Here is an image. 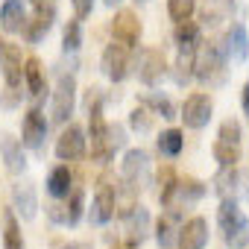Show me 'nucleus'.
<instances>
[{"instance_id": "nucleus-1", "label": "nucleus", "mask_w": 249, "mask_h": 249, "mask_svg": "<svg viewBox=\"0 0 249 249\" xmlns=\"http://www.w3.org/2000/svg\"><path fill=\"white\" fill-rule=\"evenodd\" d=\"M88 132H91V159L103 164L111 161L117 150L108 144V123L103 117V97L97 91L88 94Z\"/></svg>"}, {"instance_id": "nucleus-2", "label": "nucleus", "mask_w": 249, "mask_h": 249, "mask_svg": "<svg viewBox=\"0 0 249 249\" xmlns=\"http://www.w3.org/2000/svg\"><path fill=\"white\" fill-rule=\"evenodd\" d=\"M217 223H220V231H223L226 246H231V249H243V246L249 243V220H246L243 211L237 208L234 196H223V199H220Z\"/></svg>"}, {"instance_id": "nucleus-3", "label": "nucleus", "mask_w": 249, "mask_h": 249, "mask_svg": "<svg viewBox=\"0 0 249 249\" xmlns=\"http://www.w3.org/2000/svg\"><path fill=\"white\" fill-rule=\"evenodd\" d=\"M226 65H229V59L223 56V50L217 47V44H202L199 41V47H196V56H194V76L199 79V82H205V85H217V82H223V76H226Z\"/></svg>"}, {"instance_id": "nucleus-4", "label": "nucleus", "mask_w": 249, "mask_h": 249, "mask_svg": "<svg viewBox=\"0 0 249 249\" xmlns=\"http://www.w3.org/2000/svg\"><path fill=\"white\" fill-rule=\"evenodd\" d=\"M73 106H76V79L71 73H59L56 88H53V106H50L53 123L65 126L71 120V114H73Z\"/></svg>"}, {"instance_id": "nucleus-5", "label": "nucleus", "mask_w": 249, "mask_h": 249, "mask_svg": "<svg viewBox=\"0 0 249 249\" xmlns=\"http://www.w3.org/2000/svg\"><path fill=\"white\" fill-rule=\"evenodd\" d=\"M114 194H117V182L103 173L97 179V194H94V202H91V223L103 226L114 217Z\"/></svg>"}, {"instance_id": "nucleus-6", "label": "nucleus", "mask_w": 249, "mask_h": 249, "mask_svg": "<svg viewBox=\"0 0 249 249\" xmlns=\"http://www.w3.org/2000/svg\"><path fill=\"white\" fill-rule=\"evenodd\" d=\"M211 97L208 94H202V91H194V94H188L185 97V103H182V123L188 129H202L205 123L211 120Z\"/></svg>"}, {"instance_id": "nucleus-7", "label": "nucleus", "mask_w": 249, "mask_h": 249, "mask_svg": "<svg viewBox=\"0 0 249 249\" xmlns=\"http://www.w3.org/2000/svg\"><path fill=\"white\" fill-rule=\"evenodd\" d=\"M141 33H144V27H141L138 15L129 12V9H120V12L111 18V36H114V41L123 44V47H138Z\"/></svg>"}, {"instance_id": "nucleus-8", "label": "nucleus", "mask_w": 249, "mask_h": 249, "mask_svg": "<svg viewBox=\"0 0 249 249\" xmlns=\"http://www.w3.org/2000/svg\"><path fill=\"white\" fill-rule=\"evenodd\" d=\"M135 71H138V79L144 85H159L164 79V73H167V59H164V53L159 47H144L141 56H138Z\"/></svg>"}, {"instance_id": "nucleus-9", "label": "nucleus", "mask_w": 249, "mask_h": 249, "mask_svg": "<svg viewBox=\"0 0 249 249\" xmlns=\"http://www.w3.org/2000/svg\"><path fill=\"white\" fill-rule=\"evenodd\" d=\"M100 68H103V73H106L111 82H123V79H126V73H129V47L111 41V44L103 50Z\"/></svg>"}, {"instance_id": "nucleus-10", "label": "nucleus", "mask_w": 249, "mask_h": 249, "mask_svg": "<svg viewBox=\"0 0 249 249\" xmlns=\"http://www.w3.org/2000/svg\"><path fill=\"white\" fill-rule=\"evenodd\" d=\"M56 156L62 161H76L85 156V132L79 123H68L62 129V135L56 138Z\"/></svg>"}, {"instance_id": "nucleus-11", "label": "nucleus", "mask_w": 249, "mask_h": 249, "mask_svg": "<svg viewBox=\"0 0 249 249\" xmlns=\"http://www.w3.org/2000/svg\"><path fill=\"white\" fill-rule=\"evenodd\" d=\"M179 229H182V208L167 205V211L156 223V240H159V246L161 249H173L176 240H179Z\"/></svg>"}, {"instance_id": "nucleus-12", "label": "nucleus", "mask_w": 249, "mask_h": 249, "mask_svg": "<svg viewBox=\"0 0 249 249\" xmlns=\"http://www.w3.org/2000/svg\"><path fill=\"white\" fill-rule=\"evenodd\" d=\"M0 71H3L6 85H21V76H24L21 47L12 41H3V38H0Z\"/></svg>"}, {"instance_id": "nucleus-13", "label": "nucleus", "mask_w": 249, "mask_h": 249, "mask_svg": "<svg viewBox=\"0 0 249 249\" xmlns=\"http://www.w3.org/2000/svg\"><path fill=\"white\" fill-rule=\"evenodd\" d=\"M21 144L24 147H30V150H41V144H44V135H47V120H44V114H41V108L38 106H33L27 114H24V126H21Z\"/></svg>"}, {"instance_id": "nucleus-14", "label": "nucleus", "mask_w": 249, "mask_h": 249, "mask_svg": "<svg viewBox=\"0 0 249 249\" xmlns=\"http://www.w3.org/2000/svg\"><path fill=\"white\" fill-rule=\"evenodd\" d=\"M147 170H150V156L144 150H126L123 156V182H129L132 188H144L147 182Z\"/></svg>"}, {"instance_id": "nucleus-15", "label": "nucleus", "mask_w": 249, "mask_h": 249, "mask_svg": "<svg viewBox=\"0 0 249 249\" xmlns=\"http://www.w3.org/2000/svg\"><path fill=\"white\" fill-rule=\"evenodd\" d=\"M53 21H56V6L50 3V0H47V3H41V6H36V18H33V21H27V27H24L27 41H30V44L41 41V38L50 33Z\"/></svg>"}, {"instance_id": "nucleus-16", "label": "nucleus", "mask_w": 249, "mask_h": 249, "mask_svg": "<svg viewBox=\"0 0 249 249\" xmlns=\"http://www.w3.org/2000/svg\"><path fill=\"white\" fill-rule=\"evenodd\" d=\"M208 243V223L205 217H191L179 229V249H205Z\"/></svg>"}, {"instance_id": "nucleus-17", "label": "nucleus", "mask_w": 249, "mask_h": 249, "mask_svg": "<svg viewBox=\"0 0 249 249\" xmlns=\"http://www.w3.org/2000/svg\"><path fill=\"white\" fill-rule=\"evenodd\" d=\"M220 50H223L226 59H231V62H243V59L249 56V36H246V27H243V24H231Z\"/></svg>"}, {"instance_id": "nucleus-18", "label": "nucleus", "mask_w": 249, "mask_h": 249, "mask_svg": "<svg viewBox=\"0 0 249 249\" xmlns=\"http://www.w3.org/2000/svg\"><path fill=\"white\" fill-rule=\"evenodd\" d=\"M205 191H208V188H205V182L185 176V179H179V182H176V191H173V199H170V205H176V208L196 205V202L205 196Z\"/></svg>"}, {"instance_id": "nucleus-19", "label": "nucleus", "mask_w": 249, "mask_h": 249, "mask_svg": "<svg viewBox=\"0 0 249 249\" xmlns=\"http://www.w3.org/2000/svg\"><path fill=\"white\" fill-rule=\"evenodd\" d=\"M0 156H3V164L9 173H24L27 167V156H24V144L12 135H3L0 138Z\"/></svg>"}, {"instance_id": "nucleus-20", "label": "nucleus", "mask_w": 249, "mask_h": 249, "mask_svg": "<svg viewBox=\"0 0 249 249\" xmlns=\"http://www.w3.org/2000/svg\"><path fill=\"white\" fill-rule=\"evenodd\" d=\"M0 27H3V33H24L27 12H24L21 0H6V3L0 6Z\"/></svg>"}, {"instance_id": "nucleus-21", "label": "nucleus", "mask_w": 249, "mask_h": 249, "mask_svg": "<svg viewBox=\"0 0 249 249\" xmlns=\"http://www.w3.org/2000/svg\"><path fill=\"white\" fill-rule=\"evenodd\" d=\"M24 79H27V91L36 97V100H41L44 94H47V79H44V68H41V62L36 59V56H30V59H24Z\"/></svg>"}, {"instance_id": "nucleus-22", "label": "nucleus", "mask_w": 249, "mask_h": 249, "mask_svg": "<svg viewBox=\"0 0 249 249\" xmlns=\"http://www.w3.org/2000/svg\"><path fill=\"white\" fill-rule=\"evenodd\" d=\"M71 188H73V173H71V167H68V164L53 167L50 176H47V194H50L53 199H65V196L71 194Z\"/></svg>"}, {"instance_id": "nucleus-23", "label": "nucleus", "mask_w": 249, "mask_h": 249, "mask_svg": "<svg viewBox=\"0 0 249 249\" xmlns=\"http://www.w3.org/2000/svg\"><path fill=\"white\" fill-rule=\"evenodd\" d=\"M129 223V243H141L144 237H147V231H150V211L144 208V205H135L126 217H123Z\"/></svg>"}, {"instance_id": "nucleus-24", "label": "nucleus", "mask_w": 249, "mask_h": 249, "mask_svg": "<svg viewBox=\"0 0 249 249\" xmlns=\"http://www.w3.org/2000/svg\"><path fill=\"white\" fill-rule=\"evenodd\" d=\"M12 196H15V208L21 211V217H24V220H33V217H36V208H38L33 185H15V188H12Z\"/></svg>"}, {"instance_id": "nucleus-25", "label": "nucleus", "mask_w": 249, "mask_h": 249, "mask_svg": "<svg viewBox=\"0 0 249 249\" xmlns=\"http://www.w3.org/2000/svg\"><path fill=\"white\" fill-rule=\"evenodd\" d=\"M156 182H159V199H161V205L167 208V205H170V199H173V191H176L179 176H176V170H173L170 164H161V167H159Z\"/></svg>"}, {"instance_id": "nucleus-26", "label": "nucleus", "mask_w": 249, "mask_h": 249, "mask_svg": "<svg viewBox=\"0 0 249 249\" xmlns=\"http://www.w3.org/2000/svg\"><path fill=\"white\" fill-rule=\"evenodd\" d=\"M185 150V135L179 129H164L159 135V153L167 156V159H176L179 153Z\"/></svg>"}, {"instance_id": "nucleus-27", "label": "nucleus", "mask_w": 249, "mask_h": 249, "mask_svg": "<svg viewBox=\"0 0 249 249\" xmlns=\"http://www.w3.org/2000/svg\"><path fill=\"white\" fill-rule=\"evenodd\" d=\"M176 44L179 47H188V50H196L199 47V27L191 18L176 24Z\"/></svg>"}, {"instance_id": "nucleus-28", "label": "nucleus", "mask_w": 249, "mask_h": 249, "mask_svg": "<svg viewBox=\"0 0 249 249\" xmlns=\"http://www.w3.org/2000/svg\"><path fill=\"white\" fill-rule=\"evenodd\" d=\"M211 153H214V159L220 161V167H234L237 161H240V144H226V141H214V147H211Z\"/></svg>"}, {"instance_id": "nucleus-29", "label": "nucleus", "mask_w": 249, "mask_h": 249, "mask_svg": "<svg viewBox=\"0 0 249 249\" xmlns=\"http://www.w3.org/2000/svg\"><path fill=\"white\" fill-rule=\"evenodd\" d=\"M237 179H240V176H237V164H234V167H220V173L214 176V191L220 194V199L234 194Z\"/></svg>"}, {"instance_id": "nucleus-30", "label": "nucleus", "mask_w": 249, "mask_h": 249, "mask_svg": "<svg viewBox=\"0 0 249 249\" xmlns=\"http://www.w3.org/2000/svg\"><path fill=\"white\" fill-rule=\"evenodd\" d=\"M231 6H234V0H205L202 21H208V24H220V21H226V18H229Z\"/></svg>"}, {"instance_id": "nucleus-31", "label": "nucleus", "mask_w": 249, "mask_h": 249, "mask_svg": "<svg viewBox=\"0 0 249 249\" xmlns=\"http://www.w3.org/2000/svg\"><path fill=\"white\" fill-rule=\"evenodd\" d=\"M153 114H161L164 120H173L176 117V108H173V103L167 100V97H161V94H147L144 100H141Z\"/></svg>"}, {"instance_id": "nucleus-32", "label": "nucleus", "mask_w": 249, "mask_h": 249, "mask_svg": "<svg viewBox=\"0 0 249 249\" xmlns=\"http://www.w3.org/2000/svg\"><path fill=\"white\" fill-rule=\"evenodd\" d=\"M3 249H24V237H21V226H18V217H15V214H6Z\"/></svg>"}, {"instance_id": "nucleus-33", "label": "nucleus", "mask_w": 249, "mask_h": 249, "mask_svg": "<svg viewBox=\"0 0 249 249\" xmlns=\"http://www.w3.org/2000/svg\"><path fill=\"white\" fill-rule=\"evenodd\" d=\"M153 120H156V114H153L144 103H138V106L132 108V114H129V126H132L135 132H150V129H153Z\"/></svg>"}, {"instance_id": "nucleus-34", "label": "nucleus", "mask_w": 249, "mask_h": 249, "mask_svg": "<svg viewBox=\"0 0 249 249\" xmlns=\"http://www.w3.org/2000/svg\"><path fill=\"white\" fill-rule=\"evenodd\" d=\"M68 199V223L73 226V223H79V217H82V211H85V191L82 188H71V194L65 196Z\"/></svg>"}, {"instance_id": "nucleus-35", "label": "nucleus", "mask_w": 249, "mask_h": 249, "mask_svg": "<svg viewBox=\"0 0 249 249\" xmlns=\"http://www.w3.org/2000/svg\"><path fill=\"white\" fill-rule=\"evenodd\" d=\"M79 44H82V21H79V18H73V21H68V24H65L62 47L73 53V50H79Z\"/></svg>"}, {"instance_id": "nucleus-36", "label": "nucleus", "mask_w": 249, "mask_h": 249, "mask_svg": "<svg viewBox=\"0 0 249 249\" xmlns=\"http://www.w3.org/2000/svg\"><path fill=\"white\" fill-rule=\"evenodd\" d=\"M194 12H196V0H167V15L176 24L194 18Z\"/></svg>"}, {"instance_id": "nucleus-37", "label": "nucleus", "mask_w": 249, "mask_h": 249, "mask_svg": "<svg viewBox=\"0 0 249 249\" xmlns=\"http://www.w3.org/2000/svg\"><path fill=\"white\" fill-rule=\"evenodd\" d=\"M21 103V85H6L3 97H0V106L3 108H15Z\"/></svg>"}, {"instance_id": "nucleus-38", "label": "nucleus", "mask_w": 249, "mask_h": 249, "mask_svg": "<svg viewBox=\"0 0 249 249\" xmlns=\"http://www.w3.org/2000/svg\"><path fill=\"white\" fill-rule=\"evenodd\" d=\"M71 6H73V18L85 21L91 15V9H94V0H71Z\"/></svg>"}, {"instance_id": "nucleus-39", "label": "nucleus", "mask_w": 249, "mask_h": 249, "mask_svg": "<svg viewBox=\"0 0 249 249\" xmlns=\"http://www.w3.org/2000/svg\"><path fill=\"white\" fill-rule=\"evenodd\" d=\"M47 217H50L53 223H68V208L59 205V202H53V205L47 208Z\"/></svg>"}, {"instance_id": "nucleus-40", "label": "nucleus", "mask_w": 249, "mask_h": 249, "mask_svg": "<svg viewBox=\"0 0 249 249\" xmlns=\"http://www.w3.org/2000/svg\"><path fill=\"white\" fill-rule=\"evenodd\" d=\"M240 106H243V111L249 114V82L243 85V94H240Z\"/></svg>"}, {"instance_id": "nucleus-41", "label": "nucleus", "mask_w": 249, "mask_h": 249, "mask_svg": "<svg viewBox=\"0 0 249 249\" xmlns=\"http://www.w3.org/2000/svg\"><path fill=\"white\" fill-rule=\"evenodd\" d=\"M62 249H94L91 243H82V240H76V243H68V246H62Z\"/></svg>"}, {"instance_id": "nucleus-42", "label": "nucleus", "mask_w": 249, "mask_h": 249, "mask_svg": "<svg viewBox=\"0 0 249 249\" xmlns=\"http://www.w3.org/2000/svg\"><path fill=\"white\" fill-rule=\"evenodd\" d=\"M111 249H138V246H135V243H129V240H126V243H114V246H111Z\"/></svg>"}, {"instance_id": "nucleus-43", "label": "nucleus", "mask_w": 249, "mask_h": 249, "mask_svg": "<svg viewBox=\"0 0 249 249\" xmlns=\"http://www.w3.org/2000/svg\"><path fill=\"white\" fill-rule=\"evenodd\" d=\"M41 3H47V0H33V6H41Z\"/></svg>"}, {"instance_id": "nucleus-44", "label": "nucleus", "mask_w": 249, "mask_h": 249, "mask_svg": "<svg viewBox=\"0 0 249 249\" xmlns=\"http://www.w3.org/2000/svg\"><path fill=\"white\" fill-rule=\"evenodd\" d=\"M106 3H108V6H114V3H117V0H106Z\"/></svg>"}, {"instance_id": "nucleus-45", "label": "nucleus", "mask_w": 249, "mask_h": 249, "mask_svg": "<svg viewBox=\"0 0 249 249\" xmlns=\"http://www.w3.org/2000/svg\"><path fill=\"white\" fill-rule=\"evenodd\" d=\"M246 191H249V188H246Z\"/></svg>"}]
</instances>
